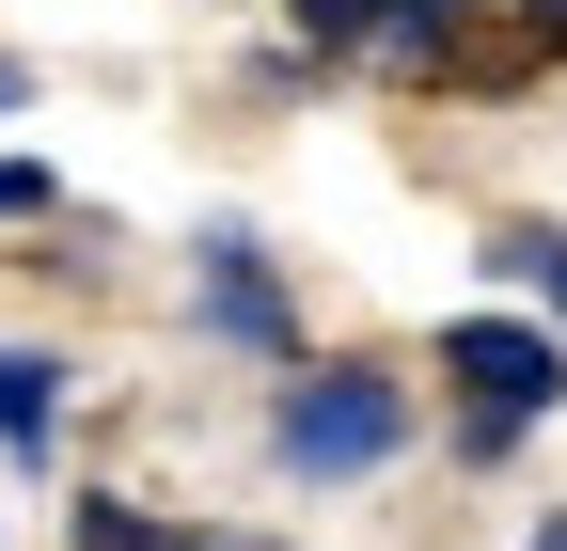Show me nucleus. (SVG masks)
Instances as JSON below:
<instances>
[{"mask_svg":"<svg viewBox=\"0 0 567 551\" xmlns=\"http://www.w3.org/2000/svg\"><path fill=\"white\" fill-rule=\"evenodd\" d=\"M410 441H425V394L379 347H316V363L268 378V472L284 489H379Z\"/></svg>","mask_w":567,"mask_h":551,"instance_id":"1","label":"nucleus"},{"mask_svg":"<svg viewBox=\"0 0 567 551\" xmlns=\"http://www.w3.org/2000/svg\"><path fill=\"white\" fill-rule=\"evenodd\" d=\"M425 378H442V441H457V472H505L551 409H567V331L520 315V300H473V315L425 331Z\"/></svg>","mask_w":567,"mask_h":551,"instance_id":"2","label":"nucleus"},{"mask_svg":"<svg viewBox=\"0 0 567 551\" xmlns=\"http://www.w3.org/2000/svg\"><path fill=\"white\" fill-rule=\"evenodd\" d=\"M189 331H205L221 363H252V378L316 363V315H300V284H284V252H268L252 221H205V237H189Z\"/></svg>","mask_w":567,"mask_h":551,"instance_id":"3","label":"nucleus"},{"mask_svg":"<svg viewBox=\"0 0 567 551\" xmlns=\"http://www.w3.org/2000/svg\"><path fill=\"white\" fill-rule=\"evenodd\" d=\"M63 394H80V363L32 347V331H0V457H17V472L63 457Z\"/></svg>","mask_w":567,"mask_h":551,"instance_id":"4","label":"nucleus"},{"mask_svg":"<svg viewBox=\"0 0 567 551\" xmlns=\"http://www.w3.org/2000/svg\"><path fill=\"white\" fill-rule=\"evenodd\" d=\"M63 551H221V536L174 520V505H142V489H80L63 505Z\"/></svg>","mask_w":567,"mask_h":551,"instance_id":"5","label":"nucleus"},{"mask_svg":"<svg viewBox=\"0 0 567 551\" xmlns=\"http://www.w3.org/2000/svg\"><path fill=\"white\" fill-rule=\"evenodd\" d=\"M473 268H488L505 300H551V284H567V221H488V237H473Z\"/></svg>","mask_w":567,"mask_h":551,"instance_id":"6","label":"nucleus"},{"mask_svg":"<svg viewBox=\"0 0 567 551\" xmlns=\"http://www.w3.org/2000/svg\"><path fill=\"white\" fill-rule=\"evenodd\" d=\"M32 221H63V174L48 158H0V237H32Z\"/></svg>","mask_w":567,"mask_h":551,"instance_id":"7","label":"nucleus"},{"mask_svg":"<svg viewBox=\"0 0 567 551\" xmlns=\"http://www.w3.org/2000/svg\"><path fill=\"white\" fill-rule=\"evenodd\" d=\"M17 111H32V63H17V48H0V126H17Z\"/></svg>","mask_w":567,"mask_h":551,"instance_id":"8","label":"nucleus"},{"mask_svg":"<svg viewBox=\"0 0 567 551\" xmlns=\"http://www.w3.org/2000/svg\"><path fill=\"white\" fill-rule=\"evenodd\" d=\"M505 17H520V32H551V48H567V0H505Z\"/></svg>","mask_w":567,"mask_h":551,"instance_id":"9","label":"nucleus"},{"mask_svg":"<svg viewBox=\"0 0 567 551\" xmlns=\"http://www.w3.org/2000/svg\"><path fill=\"white\" fill-rule=\"evenodd\" d=\"M520 551H567V505H536V520H520Z\"/></svg>","mask_w":567,"mask_h":551,"instance_id":"10","label":"nucleus"},{"mask_svg":"<svg viewBox=\"0 0 567 551\" xmlns=\"http://www.w3.org/2000/svg\"><path fill=\"white\" fill-rule=\"evenodd\" d=\"M221 551H284V536H221Z\"/></svg>","mask_w":567,"mask_h":551,"instance_id":"11","label":"nucleus"},{"mask_svg":"<svg viewBox=\"0 0 567 551\" xmlns=\"http://www.w3.org/2000/svg\"><path fill=\"white\" fill-rule=\"evenodd\" d=\"M551 331H567V284H551Z\"/></svg>","mask_w":567,"mask_h":551,"instance_id":"12","label":"nucleus"}]
</instances>
